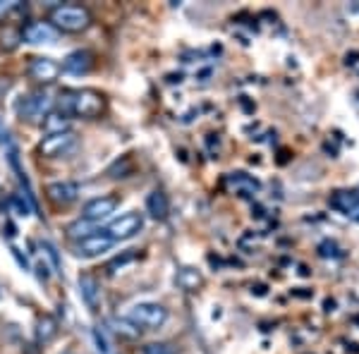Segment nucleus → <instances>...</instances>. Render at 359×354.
<instances>
[{"instance_id": "nucleus-1", "label": "nucleus", "mask_w": 359, "mask_h": 354, "mask_svg": "<svg viewBox=\"0 0 359 354\" xmlns=\"http://www.w3.org/2000/svg\"><path fill=\"white\" fill-rule=\"evenodd\" d=\"M55 108L62 115L96 120L106 113V98L96 89H65L60 98H55Z\"/></svg>"}, {"instance_id": "nucleus-2", "label": "nucleus", "mask_w": 359, "mask_h": 354, "mask_svg": "<svg viewBox=\"0 0 359 354\" xmlns=\"http://www.w3.org/2000/svg\"><path fill=\"white\" fill-rule=\"evenodd\" d=\"M48 22L53 25L55 32H65V34H82L91 27L94 15L91 10L82 3H62L50 8Z\"/></svg>"}, {"instance_id": "nucleus-3", "label": "nucleus", "mask_w": 359, "mask_h": 354, "mask_svg": "<svg viewBox=\"0 0 359 354\" xmlns=\"http://www.w3.org/2000/svg\"><path fill=\"white\" fill-rule=\"evenodd\" d=\"M53 110H55V98L50 94H46V91L27 94L17 103V115H20V120L32 123V125H41Z\"/></svg>"}, {"instance_id": "nucleus-4", "label": "nucleus", "mask_w": 359, "mask_h": 354, "mask_svg": "<svg viewBox=\"0 0 359 354\" xmlns=\"http://www.w3.org/2000/svg\"><path fill=\"white\" fill-rule=\"evenodd\" d=\"M125 318L130 323H135L139 330H156L165 326L168 309L158 301H139V304H132L127 309Z\"/></svg>"}, {"instance_id": "nucleus-5", "label": "nucleus", "mask_w": 359, "mask_h": 354, "mask_svg": "<svg viewBox=\"0 0 359 354\" xmlns=\"http://www.w3.org/2000/svg\"><path fill=\"white\" fill-rule=\"evenodd\" d=\"M144 230V213L139 211H127L123 216H118L115 220H111V225L106 228V232L111 235L113 242L120 240H132L135 235Z\"/></svg>"}, {"instance_id": "nucleus-6", "label": "nucleus", "mask_w": 359, "mask_h": 354, "mask_svg": "<svg viewBox=\"0 0 359 354\" xmlns=\"http://www.w3.org/2000/svg\"><path fill=\"white\" fill-rule=\"evenodd\" d=\"M77 144V135L72 130L69 132H60V135H46L41 142H39V156L43 158H60V156L69 154Z\"/></svg>"}, {"instance_id": "nucleus-7", "label": "nucleus", "mask_w": 359, "mask_h": 354, "mask_svg": "<svg viewBox=\"0 0 359 354\" xmlns=\"http://www.w3.org/2000/svg\"><path fill=\"white\" fill-rule=\"evenodd\" d=\"M115 242L111 240V235H108L106 230H98L94 235L84 237V240L74 242V254L82 259H94V257H101V254L111 252Z\"/></svg>"}, {"instance_id": "nucleus-8", "label": "nucleus", "mask_w": 359, "mask_h": 354, "mask_svg": "<svg viewBox=\"0 0 359 354\" xmlns=\"http://www.w3.org/2000/svg\"><path fill=\"white\" fill-rule=\"evenodd\" d=\"M120 206V199L115 194H101V196H94L89 199L82 208V218L84 220H91V223H101V220L111 218L115 213V208Z\"/></svg>"}, {"instance_id": "nucleus-9", "label": "nucleus", "mask_w": 359, "mask_h": 354, "mask_svg": "<svg viewBox=\"0 0 359 354\" xmlns=\"http://www.w3.org/2000/svg\"><path fill=\"white\" fill-rule=\"evenodd\" d=\"M29 77L39 84H53L57 77H60V65L53 60V57H46V55H39V57H32L27 67Z\"/></svg>"}, {"instance_id": "nucleus-10", "label": "nucleus", "mask_w": 359, "mask_h": 354, "mask_svg": "<svg viewBox=\"0 0 359 354\" xmlns=\"http://www.w3.org/2000/svg\"><path fill=\"white\" fill-rule=\"evenodd\" d=\"M46 196L55 206H69L79 199V184L72 179H57V182L46 184Z\"/></svg>"}, {"instance_id": "nucleus-11", "label": "nucleus", "mask_w": 359, "mask_h": 354, "mask_svg": "<svg viewBox=\"0 0 359 354\" xmlns=\"http://www.w3.org/2000/svg\"><path fill=\"white\" fill-rule=\"evenodd\" d=\"M91 67H94V53L86 48H79L65 55V60H62V65H60V72L72 74V77H82V74L91 72Z\"/></svg>"}, {"instance_id": "nucleus-12", "label": "nucleus", "mask_w": 359, "mask_h": 354, "mask_svg": "<svg viewBox=\"0 0 359 354\" xmlns=\"http://www.w3.org/2000/svg\"><path fill=\"white\" fill-rule=\"evenodd\" d=\"M20 39L27 43H34V46L53 43L57 39V32L53 29L50 22H29V25H25V29H22Z\"/></svg>"}, {"instance_id": "nucleus-13", "label": "nucleus", "mask_w": 359, "mask_h": 354, "mask_svg": "<svg viewBox=\"0 0 359 354\" xmlns=\"http://www.w3.org/2000/svg\"><path fill=\"white\" fill-rule=\"evenodd\" d=\"M79 294H82L84 304L89 306L91 311L101 309V287H98V280L91 273H82V275H79Z\"/></svg>"}, {"instance_id": "nucleus-14", "label": "nucleus", "mask_w": 359, "mask_h": 354, "mask_svg": "<svg viewBox=\"0 0 359 354\" xmlns=\"http://www.w3.org/2000/svg\"><path fill=\"white\" fill-rule=\"evenodd\" d=\"M57 330H60V323H57V318H53L50 313H43V316H39V321H36V340L41 342V345H48L50 340H55Z\"/></svg>"}, {"instance_id": "nucleus-15", "label": "nucleus", "mask_w": 359, "mask_h": 354, "mask_svg": "<svg viewBox=\"0 0 359 354\" xmlns=\"http://www.w3.org/2000/svg\"><path fill=\"white\" fill-rule=\"evenodd\" d=\"M168 199L163 191H151V194L147 196V213L156 220H165L168 218Z\"/></svg>"}, {"instance_id": "nucleus-16", "label": "nucleus", "mask_w": 359, "mask_h": 354, "mask_svg": "<svg viewBox=\"0 0 359 354\" xmlns=\"http://www.w3.org/2000/svg\"><path fill=\"white\" fill-rule=\"evenodd\" d=\"M98 230H101V228H98L96 223L79 218V220H74V223H69L65 232H67V237H69L72 242H79V240H84V237L94 235V232H98Z\"/></svg>"}, {"instance_id": "nucleus-17", "label": "nucleus", "mask_w": 359, "mask_h": 354, "mask_svg": "<svg viewBox=\"0 0 359 354\" xmlns=\"http://www.w3.org/2000/svg\"><path fill=\"white\" fill-rule=\"evenodd\" d=\"M331 204L335 208L345 213V216H352V218H359V196L357 194H347V191H340L338 196H333Z\"/></svg>"}, {"instance_id": "nucleus-18", "label": "nucleus", "mask_w": 359, "mask_h": 354, "mask_svg": "<svg viewBox=\"0 0 359 354\" xmlns=\"http://www.w3.org/2000/svg\"><path fill=\"white\" fill-rule=\"evenodd\" d=\"M41 125H43L46 135H60V132H69V118H67V115H62V113H57V110H53V113H50Z\"/></svg>"}, {"instance_id": "nucleus-19", "label": "nucleus", "mask_w": 359, "mask_h": 354, "mask_svg": "<svg viewBox=\"0 0 359 354\" xmlns=\"http://www.w3.org/2000/svg\"><path fill=\"white\" fill-rule=\"evenodd\" d=\"M111 326H113V333L120 335V338H125V340H137L139 335H142V330H139L135 323L127 321V318H113Z\"/></svg>"}, {"instance_id": "nucleus-20", "label": "nucleus", "mask_w": 359, "mask_h": 354, "mask_svg": "<svg viewBox=\"0 0 359 354\" xmlns=\"http://www.w3.org/2000/svg\"><path fill=\"white\" fill-rule=\"evenodd\" d=\"M177 282L184 290H194V287L201 285V275L196 271H192V268H182V271H180V275H177Z\"/></svg>"}, {"instance_id": "nucleus-21", "label": "nucleus", "mask_w": 359, "mask_h": 354, "mask_svg": "<svg viewBox=\"0 0 359 354\" xmlns=\"http://www.w3.org/2000/svg\"><path fill=\"white\" fill-rule=\"evenodd\" d=\"M177 345H172V342H149L147 347L142 350V354H177Z\"/></svg>"}, {"instance_id": "nucleus-22", "label": "nucleus", "mask_w": 359, "mask_h": 354, "mask_svg": "<svg viewBox=\"0 0 359 354\" xmlns=\"http://www.w3.org/2000/svg\"><path fill=\"white\" fill-rule=\"evenodd\" d=\"M130 172H132V161L127 158V156L123 158V163L118 161V163H113L111 168H108V175L115 177V179H118V177H127Z\"/></svg>"}, {"instance_id": "nucleus-23", "label": "nucleus", "mask_w": 359, "mask_h": 354, "mask_svg": "<svg viewBox=\"0 0 359 354\" xmlns=\"http://www.w3.org/2000/svg\"><path fill=\"white\" fill-rule=\"evenodd\" d=\"M41 249L46 252V257L50 259V264H53V268H55L57 273H62V271H60V268H62V266H60V254H57V249H55L53 242L43 240V242H41Z\"/></svg>"}, {"instance_id": "nucleus-24", "label": "nucleus", "mask_w": 359, "mask_h": 354, "mask_svg": "<svg viewBox=\"0 0 359 354\" xmlns=\"http://www.w3.org/2000/svg\"><path fill=\"white\" fill-rule=\"evenodd\" d=\"M137 259V252L135 249H130V252H125V254H120V257H115L111 264H108V271L115 273L118 268H123L125 264H130V261H135Z\"/></svg>"}, {"instance_id": "nucleus-25", "label": "nucleus", "mask_w": 359, "mask_h": 354, "mask_svg": "<svg viewBox=\"0 0 359 354\" xmlns=\"http://www.w3.org/2000/svg\"><path fill=\"white\" fill-rule=\"evenodd\" d=\"M8 142V130H5V125L0 123V144H5Z\"/></svg>"}, {"instance_id": "nucleus-26", "label": "nucleus", "mask_w": 359, "mask_h": 354, "mask_svg": "<svg viewBox=\"0 0 359 354\" xmlns=\"http://www.w3.org/2000/svg\"><path fill=\"white\" fill-rule=\"evenodd\" d=\"M10 8H15V5H13V3H0V15H5Z\"/></svg>"}, {"instance_id": "nucleus-27", "label": "nucleus", "mask_w": 359, "mask_h": 354, "mask_svg": "<svg viewBox=\"0 0 359 354\" xmlns=\"http://www.w3.org/2000/svg\"><path fill=\"white\" fill-rule=\"evenodd\" d=\"M0 297H3V287H0Z\"/></svg>"}]
</instances>
